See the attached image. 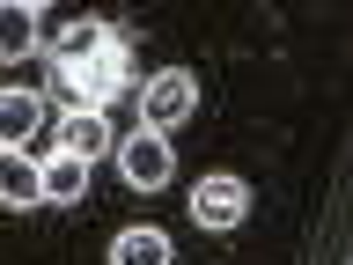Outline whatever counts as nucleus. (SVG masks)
<instances>
[{"label":"nucleus","mask_w":353,"mask_h":265,"mask_svg":"<svg viewBox=\"0 0 353 265\" xmlns=\"http://www.w3.org/2000/svg\"><path fill=\"white\" fill-rule=\"evenodd\" d=\"M88 199V162L81 155H52L44 162V206H81Z\"/></svg>","instance_id":"nucleus-8"},{"label":"nucleus","mask_w":353,"mask_h":265,"mask_svg":"<svg viewBox=\"0 0 353 265\" xmlns=\"http://www.w3.org/2000/svg\"><path fill=\"white\" fill-rule=\"evenodd\" d=\"M103 44H118L110 37V22H96V15H81V22H66L59 37H52V66H88Z\"/></svg>","instance_id":"nucleus-6"},{"label":"nucleus","mask_w":353,"mask_h":265,"mask_svg":"<svg viewBox=\"0 0 353 265\" xmlns=\"http://www.w3.org/2000/svg\"><path fill=\"white\" fill-rule=\"evenodd\" d=\"M192 110H199V81L184 74V66H170V74H154V81L140 88V126L162 132V140H170V132L192 118Z\"/></svg>","instance_id":"nucleus-2"},{"label":"nucleus","mask_w":353,"mask_h":265,"mask_svg":"<svg viewBox=\"0 0 353 265\" xmlns=\"http://www.w3.org/2000/svg\"><path fill=\"white\" fill-rule=\"evenodd\" d=\"M125 81H132V52L125 44H103L88 66H52V88H59L74 110H96L110 88H125Z\"/></svg>","instance_id":"nucleus-1"},{"label":"nucleus","mask_w":353,"mask_h":265,"mask_svg":"<svg viewBox=\"0 0 353 265\" xmlns=\"http://www.w3.org/2000/svg\"><path fill=\"white\" fill-rule=\"evenodd\" d=\"M37 22H44L37 0H15V8H0V59H22V52L37 44Z\"/></svg>","instance_id":"nucleus-11"},{"label":"nucleus","mask_w":353,"mask_h":265,"mask_svg":"<svg viewBox=\"0 0 353 265\" xmlns=\"http://www.w3.org/2000/svg\"><path fill=\"white\" fill-rule=\"evenodd\" d=\"M243 214H250V184L243 177H199L192 184V221L199 228L228 236V228H243Z\"/></svg>","instance_id":"nucleus-3"},{"label":"nucleus","mask_w":353,"mask_h":265,"mask_svg":"<svg viewBox=\"0 0 353 265\" xmlns=\"http://www.w3.org/2000/svg\"><path fill=\"white\" fill-rule=\"evenodd\" d=\"M110 265H176V251H170V236H162V228H118Z\"/></svg>","instance_id":"nucleus-10"},{"label":"nucleus","mask_w":353,"mask_h":265,"mask_svg":"<svg viewBox=\"0 0 353 265\" xmlns=\"http://www.w3.org/2000/svg\"><path fill=\"white\" fill-rule=\"evenodd\" d=\"M118 140H110L103 110H66L59 118V155H81V162H96V155H110Z\"/></svg>","instance_id":"nucleus-5"},{"label":"nucleus","mask_w":353,"mask_h":265,"mask_svg":"<svg viewBox=\"0 0 353 265\" xmlns=\"http://www.w3.org/2000/svg\"><path fill=\"white\" fill-rule=\"evenodd\" d=\"M0 192H8V206H15V214H22V206H44V170H37L22 148L0 155Z\"/></svg>","instance_id":"nucleus-9"},{"label":"nucleus","mask_w":353,"mask_h":265,"mask_svg":"<svg viewBox=\"0 0 353 265\" xmlns=\"http://www.w3.org/2000/svg\"><path fill=\"white\" fill-rule=\"evenodd\" d=\"M170 170H176V155H170V140L162 132H132V140H118V177H125L132 192H162L170 184Z\"/></svg>","instance_id":"nucleus-4"},{"label":"nucleus","mask_w":353,"mask_h":265,"mask_svg":"<svg viewBox=\"0 0 353 265\" xmlns=\"http://www.w3.org/2000/svg\"><path fill=\"white\" fill-rule=\"evenodd\" d=\"M44 126V104L30 96V88H8L0 96V148L15 155V148H30V132Z\"/></svg>","instance_id":"nucleus-7"}]
</instances>
